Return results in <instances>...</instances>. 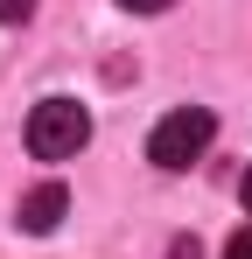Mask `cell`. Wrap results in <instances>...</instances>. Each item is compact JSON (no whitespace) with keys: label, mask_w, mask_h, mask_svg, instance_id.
<instances>
[{"label":"cell","mask_w":252,"mask_h":259,"mask_svg":"<svg viewBox=\"0 0 252 259\" xmlns=\"http://www.w3.org/2000/svg\"><path fill=\"white\" fill-rule=\"evenodd\" d=\"M84 140H91V112L77 98H42L28 112V154L35 161H70Z\"/></svg>","instance_id":"cell-1"},{"label":"cell","mask_w":252,"mask_h":259,"mask_svg":"<svg viewBox=\"0 0 252 259\" xmlns=\"http://www.w3.org/2000/svg\"><path fill=\"white\" fill-rule=\"evenodd\" d=\"M210 140H217V119H210L203 105H175L161 126L147 133V161L154 168H189V161H203Z\"/></svg>","instance_id":"cell-2"},{"label":"cell","mask_w":252,"mask_h":259,"mask_svg":"<svg viewBox=\"0 0 252 259\" xmlns=\"http://www.w3.org/2000/svg\"><path fill=\"white\" fill-rule=\"evenodd\" d=\"M63 210H70V189H63V182H35V189L21 196V224H28L35 238H49V231L63 224Z\"/></svg>","instance_id":"cell-3"},{"label":"cell","mask_w":252,"mask_h":259,"mask_svg":"<svg viewBox=\"0 0 252 259\" xmlns=\"http://www.w3.org/2000/svg\"><path fill=\"white\" fill-rule=\"evenodd\" d=\"M224 259H252V224H245V231H231V245H224Z\"/></svg>","instance_id":"cell-4"},{"label":"cell","mask_w":252,"mask_h":259,"mask_svg":"<svg viewBox=\"0 0 252 259\" xmlns=\"http://www.w3.org/2000/svg\"><path fill=\"white\" fill-rule=\"evenodd\" d=\"M35 14V0H0V21H28Z\"/></svg>","instance_id":"cell-5"},{"label":"cell","mask_w":252,"mask_h":259,"mask_svg":"<svg viewBox=\"0 0 252 259\" xmlns=\"http://www.w3.org/2000/svg\"><path fill=\"white\" fill-rule=\"evenodd\" d=\"M168 259H203V252H196V238H175V245H168Z\"/></svg>","instance_id":"cell-6"},{"label":"cell","mask_w":252,"mask_h":259,"mask_svg":"<svg viewBox=\"0 0 252 259\" xmlns=\"http://www.w3.org/2000/svg\"><path fill=\"white\" fill-rule=\"evenodd\" d=\"M119 7H133V14H161L168 0H119Z\"/></svg>","instance_id":"cell-7"},{"label":"cell","mask_w":252,"mask_h":259,"mask_svg":"<svg viewBox=\"0 0 252 259\" xmlns=\"http://www.w3.org/2000/svg\"><path fill=\"white\" fill-rule=\"evenodd\" d=\"M238 203H245V210H252V168H245V182H238Z\"/></svg>","instance_id":"cell-8"}]
</instances>
